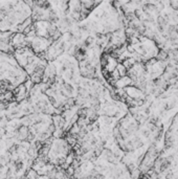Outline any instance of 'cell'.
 <instances>
[{
	"mask_svg": "<svg viewBox=\"0 0 178 179\" xmlns=\"http://www.w3.org/2000/svg\"><path fill=\"white\" fill-rule=\"evenodd\" d=\"M29 91L27 90V88L25 87V85L24 84H20V85H18L17 87H15V89L13 90V93L14 95H15V100L17 102H22L24 101V100L27 98V95H29Z\"/></svg>",
	"mask_w": 178,
	"mask_h": 179,
	"instance_id": "cell-2",
	"label": "cell"
},
{
	"mask_svg": "<svg viewBox=\"0 0 178 179\" xmlns=\"http://www.w3.org/2000/svg\"><path fill=\"white\" fill-rule=\"evenodd\" d=\"M161 179H165V178H161Z\"/></svg>",
	"mask_w": 178,
	"mask_h": 179,
	"instance_id": "cell-9",
	"label": "cell"
},
{
	"mask_svg": "<svg viewBox=\"0 0 178 179\" xmlns=\"http://www.w3.org/2000/svg\"><path fill=\"white\" fill-rule=\"evenodd\" d=\"M10 162H12V166H14V169H15V172H20L21 170L23 169V166H24V162L23 160L20 158V157H18V158L16 159V160H10Z\"/></svg>",
	"mask_w": 178,
	"mask_h": 179,
	"instance_id": "cell-3",
	"label": "cell"
},
{
	"mask_svg": "<svg viewBox=\"0 0 178 179\" xmlns=\"http://www.w3.org/2000/svg\"><path fill=\"white\" fill-rule=\"evenodd\" d=\"M3 134H4V132H2V131H0V140L2 139V137H3Z\"/></svg>",
	"mask_w": 178,
	"mask_h": 179,
	"instance_id": "cell-7",
	"label": "cell"
},
{
	"mask_svg": "<svg viewBox=\"0 0 178 179\" xmlns=\"http://www.w3.org/2000/svg\"><path fill=\"white\" fill-rule=\"evenodd\" d=\"M141 135H143V137L144 138H147V139H149L150 137H152V132L151 130L149 128H144V129L141 130Z\"/></svg>",
	"mask_w": 178,
	"mask_h": 179,
	"instance_id": "cell-6",
	"label": "cell"
},
{
	"mask_svg": "<svg viewBox=\"0 0 178 179\" xmlns=\"http://www.w3.org/2000/svg\"><path fill=\"white\" fill-rule=\"evenodd\" d=\"M110 179H116V178H115V177H113V176H111V178H110Z\"/></svg>",
	"mask_w": 178,
	"mask_h": 179,
	"instance_id": "cell-8",
	"label": "cell"
},
{
	"mask_svg": "<svg viewBox=\"0 0 178 179\" xmlns=\"http://www.w3.org/2000/svg\"><path fill=\"white\" fill-rule=\"evenodd\" d=\"M29 132H31V127L26 126V125L20 124L17 128L14 129V137L16 139L20 140V141H26V138L29 136Z\"/></svg>",
	"mask_w": 178,
	"mask_h": 179,
	"instance_id": "cell-1",
	"label": "cell"
},
{
	"mask_svg": "<svg viewBox=\"0 0 178 179\" xmlns=\"http://www.w3.org/2000/svg\"><path fill=\"white\" fill-rule=\"evenodd\" d=\"M116 69H118V71L120 72V77H125V75H128V69L125 67V65H124L123 63H118Z\"/></svg>",
	"mask_w": 178,
	"mask_h": 179,
	"instance_id": "cell-5",
	"label": "cell"
},
{
	"mask_svg": "<svg viewBox=\"0 0 178 179\" xmlns=\"http://www.w3.org/2000/svg\"><path fill=\"white\" fill-rule=\"evenodd\" d=\"M131 140H132V143H133L135 149H139L144 146V140L141 139L139 136H135V135H134L133 138H131Z\"/></svg>",
	"mask_w": 178,
	"mask_h": 179,
	"instance_id": "cell-4",
	"label": "cell"
}]
</instances>
